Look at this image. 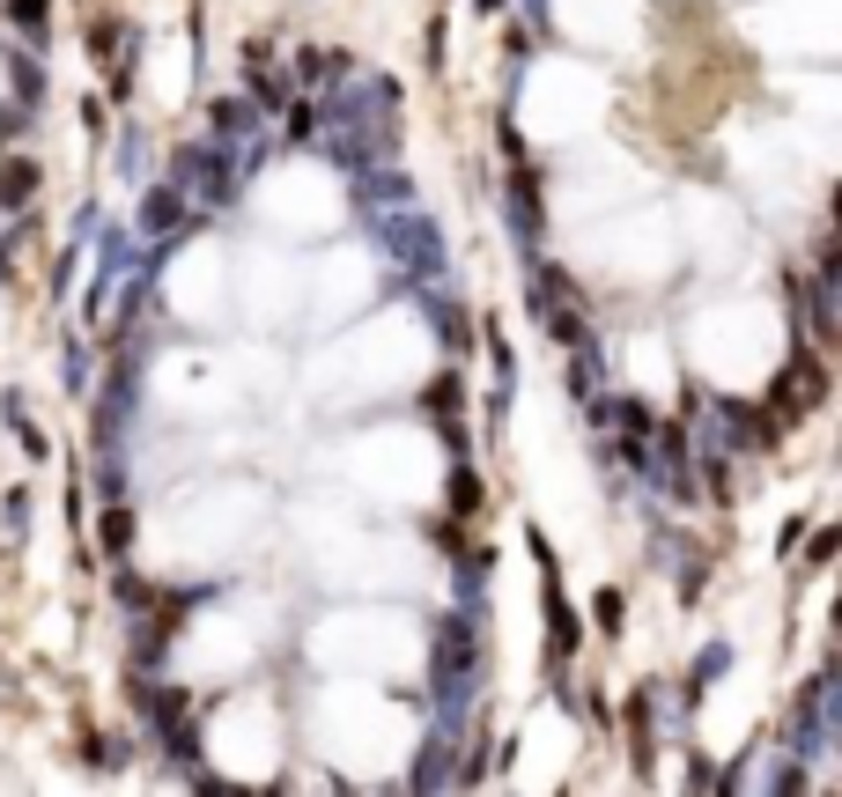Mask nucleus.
Wrapping results in <instances>:
<instances>
[{
  "mask_svg": "<svg viewBox=\"0 0 842 797\" xmlns=\"http://www.w3.org/2000/svg\"><path fill=\"white\" fill-rule=\"evenodd\" d=\"M429 657H436V709H444V723H458V717H466V701H473V673H481V635H473V613H444V621H436Z\"/></svg>",
  "mask_w": 842,
  "mask_h": 797,
  "instance_id": "nucleus-1",
  "label": "nucleus"
},
{
  "mask_svg": "<svg viewBox=\"0 0 842 797\" xmlns=\"http://www.w3.org/2000/svg\"><path fill=\"white\" fill-rule=\"evenodd\" d=\"M171 185H177L185 199L223 207V199L237 193V155H229L223 141H185V149L171 155Z\"/></svg>",
  "mask_w": 842,
  "mask_h": 797,
  "instance_id": "nucleus-2",
  "label": "nucleus"
},
{
  "mask_svg": "<svg viewBox=\"0 0 842 797\" xmlns=\"http://www.w3.org/2000/svg\"><path fill=\"white\" fill-rule=\"evenodd\" d=\"M141 717H149V731L171 746V761L199 768V731H193V709H185L177 687H149V695H141Z\"/></svg>",
  "mask_w": 842,
  "mask_h": 797,
  "instance_id": "nucleus-3",
  "label": "nucleus"
},
{
  "mask_svg": "<svg viewBox=\"0 0 842 797\" xmlns=\"http://www.w3.org/2000/svg\"><path fill=\"white\" fill-rule=\"evenodd\" d=\"M377 237H385V251H399L414 274H444V237L421 222V215H392V222H377Z\"/></svg>",
  "mask_w": 842,
  "mask_h": 797,
  "instance_id": "nucleus-4",
  "label": "nucleus"
},
{
  "mask_svg": "<svg viewBox=\"0 0 842 797\" xmlns=\"http://www.w3.org/2000/svg\"><path fill=\"white\" fill-rule=\"evenodd\" d=\"M185 222H193V199L177 185H149L141 193V237H177Z\"/></svg>",
  "mask_w": 842,
  "mask_h": 797,
  "instance_id": "nucleus-5",
  "label": "nucleus"
},
{
  "mask_svg": "<svg viewBox=\"0 0 842 797\" xmlns=\"http://www.w3.org/2000/svg\"><path fill=\"white\" fill-rule=\"evenodd\" d=\"M510 229H518V244H540V171L518 163L510 177Z\"/></svg>",
  "mask_w": 842,
  "mask_h": 797,
  "instance_id": "nucleus-6",
  "label": "nucleus"
},
{
  "mask_svg": "<svg viewBox=\"0 0 842 797\" xmlns=\"http://www.w3.org/2000/svg\"><path fill=\"white\" fill-rule=\"evenodd\" d=\"M547 627H554V665H570L576 643H584V627H576V613H570V598H562L554 576H547Z\"/></svg>",
  "mask_w": 842,
  "mask_h": 797,
  "instance_id": "nucleus-7",
  "label": "nucleus"
},
{
  "mask_svg": "<svg viewBox=\"0 0 842 797\" xmlns=\"http://www.w3.org/2000/svg\"><path fill=\"white\" fill-rule=\"evenodd\" d=\"M421 303H429V318H436V332H444V348H451V354H466V348H473L466 310H458V303H444V296H421Z\"/></svg>",
  "mask_w": 842,
  "mask_h": 797,
  "instance_id": "nucleus-8",
  "label": "nucleus"
},
{
  "mask_svg": "<svg viewBox=\"0 0 842 797\" xmlns=\"http://www.w3.org/2000/svg\"><path fill=\"white\" fill-rule=\"evenodd\" d=\"M451 775H458V768H451V739L436 731V739H429V753H421V768H414V790H444Z\"/></svg>",
  "mask_w": 842,
  "mask_h": 797,
  "instance_id": "nucleus-9",
  "label": "nucleus"
},
{
  "mask_svg": "<svg viewBox=\"0 0 842 797\" xmlns=\"http://www.w3.org/2000/svg\"><path fill=\"white\" fill-rule=\"evenodd\" d=\"M97 539H104V554H111V561H126V554H133V510H126V502H111V510H104Z\"/></svg>",
  "mask_w": 842,
  "mask_h": 797,
  "instance_id": "nucleus-10",
  "label": "nucleus"
},
{
  "mask_svg": "<svg viewBox=\"0 0 842 797\" xmlns=\"http://www.w3.org/2000/svg\"><path fill=\"white\" fill-rule=\"evenodd\" d=\"M215 133H223V141H245V133H259V103L223 97V103H215Z\"/></svg>",
  "mask_w": 842,
  "mask_h": 797,
  "instance_id": "nucleus-11",
  "label": "nucleus"
},
{
  "mask_svg": "<svg viewBox=\"0 0 842 797\" xmlns=\"http://www.w3.org/2000/svg\"><path fill=\"white\" fill-rule=\"evenodd\" d=\"M30 193H37V163H23V155L0 163V207H23Z\"/></svg>",
  "mask_w": 842,
  "mask_h": 797,
  "instance_id": "nucleus-12",
  "label": "nucleus"
},
{
  "mask_svg": "<svg viewBox=\"0 0 842 797\" xmlns=\"http://www.w3.org/2000/svg\"><path fill=\"white\" fill-rule=\"evenodd\" d=\"M8 8V23L23 30V37H45V23H52V0H0Z\"/></svg>",
  "mask_w": 842,
  "mask_h": 797,
  "instance_id": "nucleus-13",
  "label": "nucleus"
},
{
  "mask_svg": "<svg viewBox=\"0 0 842 797\" xmlns=\"http://www.w3.org/2000/svg\"><path fill=\"white\" fill-rule=\"evenodd\" d=\"M451 510H458V517H473V510H481V480H473V466H458V473H451Z\"/></svg>",
  "mask_w": 842,
  "mask_h": 797,
  "instance_id": "nucleus-14",
  "label": "nucleus"
},
{
  "mask_svg": "<svg viewBox=\"0 0 842 797\" xmlns=\"http://www.w3.org/2000/svg\"><path fill=\"white\" fill-rule=\"evenodd\" d=\"M333 67H341V59H325V52H296V75H303V81H319V75H333Z\"/></svg>",
  "mask_w": 842,
  "mask_h": 797,
  "instance_id": "nucleus-15",
  "label": "nucleus"
}]
</instances>
